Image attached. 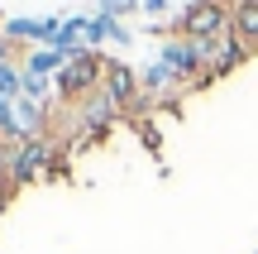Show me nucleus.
Returning <instances> with one entry per match:
<instances>
[{
  "instance_id": "nucleus-16",
  "label": "nucleus",
  "mask_w": 258,
  "mask_h": 254,
  "mask_svg": "<svg viewBox=\"0 0 258 254\" xmlns=\"http://www.w3.org/2000/svg\"><path fill=\"white\" fill-rule=\"evenodd\" d=\"M186 5H196V0H186Z\"/></svg>"
},
{
  "instance_id": "nucleus-8",
  "label": "nucleus",
  "mask_w": 258,
  "mask_h": 254,
  "mask_svg": "<svg viewBox=\"0 0 258 254\" xmlns=\"http://www.w3.org/2000/svg\"><path fill=\"white\" fill-rule=\"evenodd\" d=\"M24 72H34V77H57L67 67V53H57V48H29L24 53Z\"/></svg>"
},
{
  "instance_id": "nucleus-7",
  "label": "nucleus",
  "mask_w": 258,
  "mask_h": 254,
  "mask_svg": "<svg viewBox=\"0 0 258 254\" xmlns=\"http://www.w3.org/2000/svg\"><path fill=\"white\" fill-rule=\"evenodd\" d=\"M249 63V53H244V43L234 34H225V38H215V48H211V82H220V77H230L234 67H244Z\"/></svg>"
},
{
  "instance_id": "nucleus-9",
  "label": "nucleus",
  "mask_w": 258,
  "mask_h": 254,
  "mask_svg": "<svg viewBox=\"0 0 258 254\" xmlns=\"http://www.w3.org/2000/svg\"><path fill=\"white\" fill-rule=\"evenodd\" d=\"M19 72H24V67H19ZM19 96H29V101L48 106V101H53V77H34V72H24V77H19Z\"/></svg>"
},
{
  "instance_id": "nucleus-2",
  "label": "nucleus",
  "mask_w": 258,
  "mask_h": 254,
  "mask_svg": "<svg viewBox=\"0 0 258 254\" xmlns=\"http://www.w3.org/2000/svg\"><path fill=\"white\" fill-rule=\"evenodd\" d=\"M105 82V53L101 48H77L72 58H67V67L53 77V96L62 106H82L86 96H96Z\"/></svg>"
},
{
  "instance_id": "nucleus-4",
  "label": "nucleus",
  "mask_w": 258,
  "mask_h": 254,
  "mask_svg": "<svg viewBox=\"0 0 258 254\" xmlns=\"http://www.w3.org/2000/svg\"><path fill=\"white\" fill-rule=\"evenodd\" d=\"M53 154H57L53 134H43V139H24V144H15V149H10V178L19 182V192H24V187H34V182L48 173Z\"/></svg>"
},
{
  "instance_id": "nucleus-13",
  "label": "nucleus",
  "mask_w": 258,
  "mask_h": 254,
  "mask_svg": "<svg viewBox=\"0 0 258 254\" xmlns=\"http://www.w3.org/2000/svg\"><path fill=\"white\" fill-rule=\"evenodd\" d=\"M139 15H148L153 24H163L167 19V0H139Z\"/></svg>"
},
{
  "instance_id": "nucleus-14",
  "label": "nucleus",
  "mask_w": 258,
  "mask_h": 254,
  "mask_svg": "<svg viewBox=\"0 0 258 254\" xmlns=\"http://www.w3.org/2000/svg\"><path fill=\"white\" fill-rule=\"evenodd\" d=\"M0 63H15V43L5 38V29H0Z\"/></svg>"
},
{
  "instance_id": "nucleus-3",
  "label": "nucleus",
  "mask_w": 258,
  "mask_h": 254,
  "mask_svg": "<svg viewBox=\"0 0 258 254\" xmlns=\"http://www.w3.org/2000/svg\"><path fill=\"white\" fill-rule=\"evenodd\" d=\"M72 115H77V125H72V139L77 144H101L105 134L115 130V120H124L120 106H115L105 91H96V96H86L82 106H72Z\"/></svg>"
},
{
  "instance_id": "nucleus-11",
  "label": "nucleus",
  "mask_w": 258,
  "mask_h": 254,
  "mask_svg": "<svg viewBox=\"0 0 258 254\" xmlns=\"http://www.w3.org/2000/svg\"><path fill=\"white\" fill-rule=\"evenodd\" d=\"M101 15H110V19H129V15H139V0H101Z\"/></svg>"
},
{
  "instance_id": "nucleus-10",
  "label": "nucleus",
  "mask_w": 258,
  "mask_h": 254,
  "mask_svg": "<svg viewBox=\"0 0 258 254\" xmlns=\"http://www.w3.org/2000/svg\"><path fill=\"white\" fill-rule=\"evenodd\" d=\"M19 63H0V101H15L19 96Z\"/></svg>"
},
{
  "instance_id": "nucleus-12",
  "label": "nucleus",
  "mask_w": 258,
  "mask_h": 254,
  "mask_svg": "<svg viewBox=\"0 0 258 254\" xmlns=\"http://www.w3.org/2000/svg\"><path fill=\"white\" fill-rule=\"evenodd\" d=\"M105 43H134V34H129V29H124V19H110V15H105Z\"/></svg>"
},
{
  "instance_id": "nucleus-5",
  "label": "nucleus",
  "mask_w": 258,
  "mask_h": 254,
  "mask_svg": "<svg viewBox=\"0 0 258 254\" xmlns=\"http://www.w3.org/2000/svg\"><path fill=\"white\" fill-rule=\"evenodd\" d=\"M101 91L120 106V115H129V111H134V101H139V72L129 63H120V58H105V82H101Z\"/></svg>"
},
{
  "instance_id": "nucleus-15",
  "label": "nucleus",
  "mask_w": 258,
  "mask_h": 254,
  "mask_svg": "<svg viewBox=\"0 0 258 254\" xmlns=\"http://www.w3.org/2000/svg\"><path fill=\"white\" fill-rule=\"evenodd\" d=\"M10 149H15V144H10V139H5V134H0V173H5V168H10Z\"/></svg>"
},
{
  "instance_id": "nucleus-1",
  "label": "nucleus",
  "mask_w": 258,
  "mask_h": 254,
  "mask_svg": "<svg viewBox=\"0 0 258 254\" xmlns=\"http://www.w3.org/2000/svg\"><path fill=\"white\" fill-rule=\"evenodd\" d=\"M234 19V0H196V5H182V15L167 19V24H148V34H182V38H225Z\"/></svg>"
},
{
  "instance_id": "nucleus-6",
  "label": "nucleus",
  "mask_w": 258,
  "mask_h": 254,
  "mask_svg": "<svg viewBox=\"0 0 258 254\" xmlns=\"http://www.w3.org/2000/svg\"><path fill=\"white\" fill-rule=\"evenodd\" d=\"M230 34L244 43V53H249V58H258V0H234Z\"/></svg>"
}]
</instances>
